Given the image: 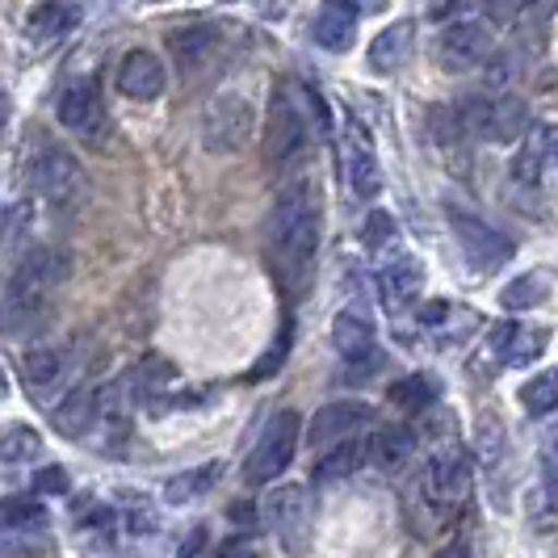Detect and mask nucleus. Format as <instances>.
<instances>
[{
  "instance_id": "nucleus-1",
  "label": "nucleus",
  "mask_w": 558,
  "mask_h": 558,
  "mask_svg": "<svg viewBox=\"0 0 558 558\" xmlns=\"http://www.w3.org/2000/svg\"><path fill=\"white\" fill-rule=\"evenodd\" d=\"M269 252L281 286L299 294L315 274V252H319V197L311 181H294L278 194L269 219Z\"/></svg>"
},
{
  "instance_id": "nucleus-2",
  "label": "nucleus",
  "mask_w": 558,
  "mask_h": 558,
  "mask_svg": "<svg viewBox=\"0 0 558 558\" xmlns=\"http://www.w3.org/2000/svg\"><path fill=\"white\" fill-rule=\"evenodd\" d=\"M68 278V256L56 248L26 252L0 290V332L29 336L56 303L59 286Z\"/></svg>"
},
{
  "instance_id": "nucleus-3",
  "label": "nucleus",
  "mask_w": 558,
  "mask_h": 558,
  "mask_svg": "<svg viewBox=\"0 0 558 558\" xmlns=\"http://www.w3.org/2000/svg\"><path fill=\"white\" fill-rule=\"evenodd\" d=\"M26 177L29 190L51 210H76L88 197V177H84L81 160L56 140H34L26 156Z\"/></svg>"
},
{
  "instance_id": "nucleus-4",
  "label": "nucleus",
  "mask_w": 558,
  "mask_h": 558,
  "mask_svg": "<svg viewBox=\"0 0 558 558\" xmlns=\"http://www.w3.org/2000/svg\"><path fill=\"white\" fill-rule=\"evenodd\" d=\"M299 437H303V420H299V412H278V416L265 424L260 441H256V449L248 453L244 478L256 483V487H260V483H274V478L294 462Z\"/></svg>"
},
{
  "instance_id": "nucleus-5",
  "label": "nucleus",
  "mask_w": 558,
  "mask_h": 558,
  "mask_svg": "<svg viewBox=\"0 0 558 558\" xmlns=\"http://www.w3.org/2000/svg\"><path fill=\"white\" fill-rule=\"evenodd\" d=\"M462 113V126L466 135L487 143H512L525 135V122H530V110L521 97H471L458 106Z\"/></svg>"
},
{
  "instance_id": "nucleus-6",
  "label": "nucleus",
  "mask_w": 558,
  "mask_h": 558,
  "mask_svg": "<svg viewBox=\"0 0 558 558\" xmlns=\"http://www.w3.org/2000/svg\"><path fill=\"white\" fill-rule=\"evenodd\" d=\"M265 521H269V533L278 537V546L286 555H307L311 525H315V508H311V500H307V487L286 483L278 492H269V500H265Z\"/></svg>"
},
{
  "instance_id": "nucleus-7",
  "label": "nucleus",
  "mask_w": 558,
  "mask_h": 558,
  "mask_svg": "<svg viewBox=\"0 0 558 558\" xmlns=\"http://www.w3.org/2000/svg\"><path fill=\"white\" fill-rule=\"evenodd\" d=\"M303 147H307V118L299 110L294 93L278 88L274 93V106H269V126H265V160L274 168H281L290 165Z\"/></svg>"
},
{
  "instance_id": "nucleus-8",
  "label": "nucleus",
  "mask_w": 558,
  "mask_h": 558,
  "mask_svg": "<svg viewBox=\"0 0 558 558\" xmlns=\"http://www.w3.org/2000/svg\"><path fill=\"white\" fill-rule=\"evenodd\" d=\"M252 140V106L240 93L215 97L202 113V143L210 151H240Z\"/></svg>"
},
{
  "instance_id": "nucleus-9",
  "label": "nucleus",
  "mask_w": 558,
  "mask_h": 558,
  "mask_svg": "<svg viewBox=\"0 0 558 558\" xmlns=\"http://www.w3.org/2000/svg\"><path fill=\"white\" fill-rule=\"evenodd\" d=\"M449 223H453V235H458L466 260L475 265L478 274H496L500 265L512 260V240H508L504 231L487 227L483 219L466 215V210H449Z\"/></svg>"
},
{
  "instance_id": "nucleus-10",
  "label": "nucleus",
  "mask_w": 558,
  "mask_h": 558,
  "mask_svg": "<svg viewBox=\"0 0 558 558\" xmlns=\"http://www.w3.org/2000/svg\"><path fill=\"white\" fill-rule=\"evenodd\" d=\"M56 113L63 131L81 135V140H101L110 118H106V101H101V84L97 81H76L59 93Z\"/></svg>"
},
{
  "instance_id": "nucleus-11",
  "label": "nucleus",
  "mask_w": 558,
  "mask_h": 558,
  "mask_svg": "<svg viewBox=\"0 0 558 558\" xmlns=\"http://www.w3.org/2000/svg\"><path fill=\"white\" fill-rule=\"evenodd\" d=\"M492 47H496V38H492L487 22H449L437 38V63L446 72H471L492 56Z\"/></svg>"
},
{
  "instance_id": "nucleus-12",
  "label": "nucleus",
  "mask_w": 558,
  "mask_h": 558,
  "mask_svg": "<svg viewBox=\"0 0 558 558\" xmlns=\"http://www.w3.org/2000/svg\"><path fill=\"white\" fill-rule=\"evenodd\" d=\"M365 424H374V408L369 403H353V399H340V403H328L311 416L307 441L315 449L319 446H344L362 433Z\"/></svg>"
},
{
  "instance_id": "nucleus-13",
  "label": "nucleus",
  "mask_w": 558,
  "mask_h": 558,
  "mask_svg": "<svg viewBox=\"0 0 558 558\" xmlns=\"http://www.w3.org/2000/svg\"><path fill=\"white\" fill-rule=\"evenodd\" d=\"M424 492H428V500L441 504V508H453V504L466 500V492H471V462H466V453L462 449L433 453L428 466H424Z\"/></svg>"
},
{
  "instance_id": "nucleus-14",
  "label": "nucleus",
  "mask_w": 558,
  "mask_h": 558,
  "mask_svg": "<svg viewBox=\"0 0 558 558\" xmlns=\"http://www.w3.org/2000/svg\"><path fill=\"white\" fill-rule=\"evenodd\" d=\"M68 374H72L68 353L56 349V344H38V349H29L26 357H22V383L34 395V403H43V399L51 403V395L68 387Z\"/></svg>"
},
{
  "instance_id": "nucleus-15",
  "label": "nucleus",
  "mask_w": 558,
  "mask_h": 558,
  "mask_svg": "<svg viewBox=\"0 0 558 558\" xmlns=\"http://www.w3.org/2000/svg\"><path fill=\"white\" fill-rule=\"evenodd\" d=\"M113 84L131 101H156L165 93L168 72L165 63H160V56H151V51H126L122 63H118V81Z\"/></svg>"
},
{
  "instance_id": "nucleus-16",
  "label": "nucleus",
  "mask_w": 558,
  "mask_h": 558,
  "mask_svg": "<svg viewBox=\"0 0 558 558\" xmlns=\"http://www.w3.org/2000/svg\"><path fill=\"white\" fill-rule=\"evenodd\" d=\"M492 349L500 353L504 365H530L546 349V332L530 324H496L492 328Z\"/></svg>"
},
{
  "instance_id": "nucleus-17",
  "label": "nucleus",
  "mask_w": 558,
  "mask_h": 558,
  "mask_svg": "<svg viewBox=\"0 0 558 558\" xmlns=\"http://www.w3.org/2000/svg\"><path fill=\"white\" fill-rule=\"evenodd\" d=\"M311 38L324 51H349L357 38V9L353 4H324L311 22Z\"/></svg>"
},
{
  "instance_id": "nucleus-18",
  "label": "nucleus",
  "mask_w": 558,
  "mask_h": 558,
  "mask_svg": "<svg viewBox=\"0 0 558 558\" xmlns=\"http://www.w3.org/2000/svg\"><path fill=\"white\" fill-rule=\"evenodd\" d=\"M525 512H530L533 530L542 533L558 530V458L550 462L542 453V475H537V483H533L530 496H525Z\"/></svg>"
},
{
  "instance_id": "nucleus-19",
  "label": "nucleus",
  "mask_w": 558,
  "mask_h": 558,
  "mask_svg": "<svg viewBox=\"0 0 558 558\" xmlns=\"http://www.w3.org/2000/svg\"><path fill=\"white\" fill-rule=\"evenodd\" d=\"M332 344L344 362H369L374 357V328L357 311H340L332 319Z\"/></svg>"
},
{
  "instance_id": "nucleus-20",
  "label": "nucleus",
  "mask_w": 558,
  "mask_h": 558,
  "mask_svg": "<svg viewBox=\"0 0 558 558\" xmlns=\"http://www.w3.org/2000/svg\"><path fill=\"white\" fill-rule=\"evenodd\" d=\"M81 9L76 4H38V9H29V38L34 43H43V47H51L59 38H68L72 29L81 26Z\"/></svg>"
},
{
  "instance_id": "nucleus-21",
  "label": "nucleus",
  "mask_w": 558,
  "mask_h": 558,
  "mask_svg": "<svg viewBox=\"0 0 558 558\" xmlns=\"http://www.w3.org/2000/svg\"><path fill=\"white\" fill-rule=\"evenodd\" d=\"M97 412H101V399H97V391L81 387V391L63 395V403H56L51 420H56V428L63 433V437H84V433L93 428Z\"/></svg>"
},
{
  "instance_id": "nucleus-22",
  "label": "nucleus",
  "mask_w": 558,
  "mask_h": 558,
  "mask_svg": "<svg viewBox=\"0 0 558 558\" xmlns=\"http://www.w3.org/2000/svg\"><path fill=\"white\" fill-rule=\"evenodd\" d=\"M412 453H416V437H412V428H403V424L378 428L374 441H369V458H374L378 471H403Z\"/></svg>"
},
{
  "instance_id": "nucleus-23",
  "label": "nucleus",
  "mask_w": 558,
  "mask_h": 558,
  "mask_svg": "<svg viewBox=\"0 0 558 558\" xmlns=\"http://www.w3.org/2000/svg\"><path fill=\"white\" fill-rule=\"evenodd\" d=\"M412 34H416L412 22H395V26L383 29V34L374 38V47H369V68H374V72H395V68H403V59L412 56Z\"/></svg>"
},
{
  "instance_id": "nucleus-24",
  "label": "nucleus",
  "mask_w": 558,
  "mask_h": 558,
  "mask_svg": "<svg viewBox=\"0 0 558 558\" xmlns=\"http://www.w3.org/2000/svg\"><path fill=\"white\" fill-rule=\"evenodd\" d=\"M420 286H424V269H420L416 260H408V256L387 265V269L378 274V290H383V303H387V307L412 303L420 294Z\"/></svg>"
},
{
  "instance_id": "nucleus-25",
  "label": "nucleus",
  "mask_w": 558,
  "mask_h": 558,
  "mask_svg": "<svg viewBox=\"0 0 558 558\" xmlns=\"http://www.w3.org/2000/svg\"><path fill=\"white\" fill-rule=\"evenodd\" d=\"M219 478H223V462L190 466V471H181V475H172L165 483V500L168 504H194V500H202Z\"/></svg>"
},
{
  "instance_id": "nucleus-26",
  "label": "nucleus",
  "mask_w": 558,
  "mask_h": 558,
  "mask_svg": "<svg viewBox=\"0 0 558 558\" xmlns=\"http://www.w3.org/2000/svg\"><path fill=\"white\" fill-rule=\"evenodd\" d=\"M344 177H349V190L357 197H378V190H383V172H378V160H374V151H369L365 140L349 143V151H344Z\"/></svg>"
},
{
  "instance_id": "nucleus-27",
  "label": "nucleus",
  "mask_w": 558,
  "mask_h": 558,
  "mask_svg": "<svg viewBox=\"0 0 558 558\" xmlns=\"http://www.w3.org/2000/svg\"><path fill=\"white\" fill-rule=\"evenodd\" d=\"M365 458H369V446H365L362 437H353V441H344V446H332L319 462H315V471L311 478L315 483H336V478L353 475V471H362Z\"/></svg>"
},
{
  "instance_id": "nucleus-28",
  "label": "nucleus",
  "mask_w": 558,
  "mask_h": 558,
  "mask_svg": "<svg viewBox=\"0 0 558 558\" xmlns=\"http://www.w3.org/2000/svg\"><path fill=\"white\" fill-rule=\"evenodd\" d=\"M43 458V433H34L29 424L13 420V424H0V462H34Z\"/></svg>"
},
{
  "instance_id": "nucleus-29",
  "label": "nucleus",
  "mask_w": 558,
  "mask_h": 558,
  "mask_svg": "<svg viewBox=\"0 0 558 558\" xmlns=\"http://www.w3.org/2000/svg\"><path fill=\"white\" fill-rule=\"evenodd\" d=\"M215 38H219V29L215 26H185L168 38V51H172V59H177L181 68H197L202 59L210 56Z\"/></svg>"
},
{
  "instance_id": "nucleus-30",
  "label": "nucleus",
  "mask_w": 558,
  "mask_h": 558,
  "mask_svg": "<svg viewBox=\"0 0 558 558\" xmlns=\"http://www.w3.org/2000/svg\"><path fill=\"white\" fill-rule=\"evenodd\" d=\"M521 403H525L530 416H550V412H558V369H546V374L530 378L521 387Z\"/></svg>"
},
{
  "instance_id": "nucleus-31",
  "label": "nucleus",
  "mask_w": 558,
  "mask_h": 558,
  "mask_svg": "<svg viewBox=\"0 0 558 558\" xmlns=\"http://www.w3.org/2000/svg\"><path fill=\"white\" fill-rule=\"evenodd\" d=\"M391 403L395 408H403V412H424L433 399H437V387L428 383V378H420V374H412V378H403V383H395L391 391Z\"/></svg>"
},
{
  "instance_id": "nucleus-32",
  "label": "nucleus",
  "mask_w": 558,
  "mask_h": 558,
  "mask_svg": "<svg viewBox=\"0 0 558 558\" xmlns=\"http://www.w3.org/2000/svg\"><path fill=\"white\" fill-rule=\"evenodd\" d=\"M0 521L17 525V530H34V525H47V504L34 500V496H9L0 504Z\"/></svg>"
},
{
  "instance_id": "nucleus-33",
  "label": "nucleus",
  "mask_w": 558,
  "mask_h": 558,
  "mask_svg": "<svg viewBox=\"0 0 558 558\" xmlns=\"http://www.w3.org/2000/svg\"><path fill=\"white\" fill-rule=\"evenodd\" d=\"M504 307L508 311H530L537 307L542 299H546V278L542 274H525L521 281H512V286H504Z\"/></svg>"
},
{
  "instance_id": "nucleus-34",
  "label": "nucleus",
  "mask_w": 558,
  "mask_h": 558,
  "mask_svg": "<svg viewBox=\"0 0 558 558\" xmlns=\"http://www.w3.org/2000/svg\"><path fill=\"white\" fill-rule=\"evenodd\" d=\"M395 240H399V223H395L387 210H374L362 227V244L369 252H383V248H391Z\"/></svg>"
},
{
  "instance_id": "nucleus-35",
  "label": "nucleus",
  "mask_w": 558,
  "mask_h": 558,
  "mask_svg": "<svg viewBox=\"0 0 558 558\" xmlns=\"http://www.w3.org/2000/svg\"><path fill=\"white\" fill-rule=\"evenodd\" d=\"M34 487H38L43 496H63V492H68V475H63L59 466H43V471L34 475Z\"/></svg>"
},
{
  "instance_id": "nucleus-36",
  "label": "nucleus",
  "mask_w": 558,
  "mask_h": 558,
  "mask_svg": "<svg viewBox=\"0 0 558 558\" xmlns=\"http://www.w3.org/2000/svg\"><path fill=\"white\" fill-rule=\"evenodd\" d=\"M219 558H256V546H252V537L235 533V537H227L223 546H219Z\"/></svg>"
},
{
  "instance_id": "nucleus-37",
  "label": "nucleus",
  "mask_w": 558,
  "mask_h": 558,
  "mask_svg": "<svg viewBox=\"0 0 558 558\" xmlns=\"http://www.w3.org/2000/svg\"><path fill=\"white\" fill-rule=\"evenodd\" d=\"M533 147H542V151L550 156V165H558V126H537Z\"/></svg>"
},
{
  "instance_id": "nucleus-38",
  "label": "nucleus",
  "mask_w": 558,
  "mask_h": 558,
  "mask_svg": "<svg viewBox=\"0 0 558 558\" xmlns=\"http://www.w3.org/2000/svg\"><path fill=\"white\" fill-rule=\"evenodd\" d=\"M433 558H471V546L466 542H449L441 555H433Z\"/></svg>"
},
{
  "instance_id": "nucleus-39",
  "label": "nucleus",
  "mask_w": 558,
  "mask_h": 558,
  "mask_svg": "<svg viewBox=\"0 0 558 558\" xmlns=\"http://www.w3.org/2000/svg\"><path fill=\"white\" fill-rule=\"evenodd\" d=\"M4 122H9V106H4V97H0V131H4Z\"/></svg>"
},
{
  "instance_id": "nucleus-40",
  "label": "nucleus",
  "mask_w": 558,
  "mask_h": 558,
  "mask_svg": "<svg viewBox=\"0 0 558 558\" xmlns=\"http://www.w3.org/2000/svg\"><path fill=\"white\" fill-rule=\"evenodd\" d=\"M4 395H9V378H4V374H0V399H4Z\"/></svg>"
}]
</instances>
